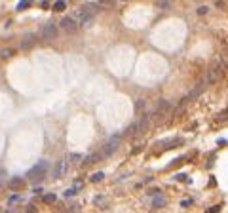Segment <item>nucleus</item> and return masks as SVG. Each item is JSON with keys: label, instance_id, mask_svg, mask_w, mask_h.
<instances>
[{"label": "nucleus", "instance_id": "obj_1", "mask_svg": "<svg viewBox=\"0 0 228 213\" xmlns=\"http://www.w3.org/2000/svg\"><path fill=\"white\" fill-rule=\"evenodd\" d=\"M97 6L95 4H91V2H87V4H84L76 13H74V17L78 19V23H80V27H87L91 21L95 19V15H97Z\"/></svg>", "mask_w": 228, "mask_h": 213}, {"label": "nucleus", "instance_id": "obj_2", "mask_svg": "<svg viewBox=\"0 0 228 213\" xmlns=\"http://www.w3.org/2000/svg\"><path fill=\"white\" fill-rule=\"evenodd\" d=\"M59 27H61L65 33H68V34H74V33L80 31V23H78V19H76L74 15H67V17H63V19L59 21Z\"/></svg>", "mask_w": 228, "mask_h": 213}, {"label": "nucleus", "instance_id": "obj_3", "mask_svg": "<svg viewBox=\"0 0 228 213\" xmlns=\"http://www.w3.org/2000/svg\"><path fill=\"white\" fill-rule=\"evenodd\" d=\"M57 34H59V27H57V25H53V23H46V25L40 29V38H42V40H46V42L55 40V38H57Z\"/></svg>", "mask_w": 228, "mask_h": 213}, {"label": "nucleus", "instance_id": "obj_4", "mask_svg": "<svg viewBox=\"0 0 228 213\" xmlns=\"http://www.w3.org/2000/svg\"><path fill=\"white\" fill-rule=\"evenodd\" d=\"M46 170H48V162H44V160H42V162H38L34 168L27 173V177H29L31 181H40V179L46 175Z\"/></svg>", "mask_w": 228, "mask_h": 213}, {"label": "nucleus", "instance_id": "obj_5", "mask_svg": "<svg viewBox=\"0 0 228 213\" xmlns=\"http://www.w3.org/2000/svg\"><path fill=\"white\" fill-rule=\"evenodd\" d=\"M118 145H120V135L110 137V139H108V143H107V145H105V149H103V156H110L114 150L118 149Z\"/></svg>", "mask_w": 228, "mask_h": 213}, {"label": "nucleus", "instance_id": "obj_6", "mask_svg": "<svg viewBox=\"0 0 228 213\" xmlns=\"http://www.w3.org/2000/svg\"><path fill=\"white\" fill-rule=\"evenodd\" d=\"M222 74V65H215L209 73H207V78H205V82L207 84H213V82H217L219 80V76Z\"/></svg>", "mask_w": 228, "mask_h": 213}, {"label": "nucleus", "instance_id": "obj_7", "mask_svg": "<svg viewBox=\"0 0 228 213\" xmlns=\"http://www.w3.org/2000/svg\"><path fill=\"white\" fill-rule=\"evenodd\" d=\"M65 170H67V162H65V160L57 162V164H55V168H53V171H52L53 179H59V177H63V175H65Z\"/></svg>", "mask_w": 228, "mask_h": 213}, {"label": "nucleus", "instance_id": "obj_8", "mask_svg": "<svg viewBox=\"0 0 228 213\" xmlns=\"http://www.w3.org/2000/svg\"><path fill=\"white\" fill-rule=\"evenodd\" d=\"M23 185H25V179H21V177H13L8 181V186L10 188H21Z\"/></svg>", "mask_w": 228, "mask_h": 213}, {"label": "nucleus", "instance_id": "obj_9", "mask_svg": "<svg viewBox=\"0 0 228 213\" xmlns=\"http://www.w3.org/2000/svg\"><path fill=\"white\" fill-rule=\"evenodd\" d=\"M34 40H36L34 34H25V38H23V42H21V48H31V46L34 44Z\"/></svg>", "mask_w": 228, "mask_h": 213}, {"label": "nucleus", "instance_id": "obj_10", "mask_svg": "<svg viewBox=\"0 0 228 213\" xmlns=\"http://www.w3.org/2000/svg\"><path fill=\"white\" fill-rule=\"evenodd\" d=\"M101 156H103V154H91V156H87V158L84 160V164H86V165H89V164H93V162H97V160L101 158Z\"/></svg>", "mask_w": 228, "mask_h": 213}, {"label": "nucleus", "instance_id": "obj_11", "mask_svg": "<svg viewBox=\"0 0 228 213\" xmlns=\"http://www.w3.org/2000/svg\"><path fill=\"white\" fill-rule=\"evenodd\" d=\"M162 205H166V198H154V207H162Z\"/></svg>", "mask_w": 228, "mask_h": 213}, {"label": "nucleus", "instance_id": "obj_12", "mask_svg": "<svg viewBox=\"0 0 228 213\" xmlns=\"http://www.w3.org/2000/svg\"><path fill=\"white\" fill-rule=\"evenodd\" d=\"M55 200H57L55 194H46V196H44V202H46V204H53Z\"/></svg>", "mask_w": 228, "mask_h": 213}, {"label": "nucleus", "instance_id": "obj_13", "mask_svg": "<svg viewBox=\"0 0 228 213\" xmlns=\"http://www.w3.org/2000/svg\"><path fill=\"white\" fill-rule=\"evenodd\" d=\"M201 89H203V84H198V86H196V89L190 93V97H196V95H200V91H201Z\"/></svg>", "mask_w": 228, "mask_h": 213}, {"label": "nucleus", "instance_id": "obj_14", "mask_svg": "<svg viewBox=\"0 0 228 213\" xmlns=\"http://www.w3.org/2000/svg\"><path fill=\"white\" fill-rule=\"evenodd\" d=\"M10 55H13V50H2L0 52V57H4V59H8Z\"/></svg>", "mask_w": 228, "mask_h": 213}, {"label": "nucleus", "instance_id": "obj_15", "mask_svg": "<svg viewBox=\"0 0 228 213\" xmlns=\"http://www.w3.org/2000/svg\"><path fill=\"white\" fill-rule=\"evenodd\" d=\"M53 10H55V12H63V10H65V2H61V0H59V2L53 6Z\"/></svg>", "mask_w": 228, "mask_h": 213}, {"label": "nucleus", "instance_id": "obj_16", "mask_svg": "<svg viewBox=\"0 0 228 213\" xmlns=\"http://www.w3.org/2000/svg\"><path fill=\"white\" fill-rule=\"evenodd\" d=\"M103 177H105V173H101V171H99V173H95L93 177H91V181H93V183H97V181H101Z\"/></svg>", "mask_w": 228, "mask_h": 213}, {"label": "nucleus", "instance_id": "obj_17", "mask_svg": "<svg viewBox=\"0 0 228 213\" xmlns=\"http://www.w3.org/2000/svg\"><path fill=\"white\" fill-rule=\"evenodd\" d=\"M116 0H99V4H103V6H112Z\"/></svg>", "mask_w": 228, "mask_h": 213}, {"label": "nucleus", "instance_id": "obj_18", "mask_svg": "<svg viewBox=\"0 0 228 213\" xmlns=\"http://www.w3.org/2000/svg\"><path fill=\"white\" fill-rule=\"evenodd\" d=\"M143 107H146V103H145V101H137V110H141Z\"/></svg>", "mask_w": 228, "mask_h": 213}, {"label": "nucleus", "instance_id": "obj_19", "mask_svg": "<svg viewBox=\"0 0 228 213\" xmlns=\"http://www.w3.org/2000/svg\"><path fill=\"white\" fill-rule=\"evenodd\" d=\"M198 13H200V15H203V13H207V8H200V10H198Z\"/></svg>", "mask_w": 228, "mask_h": 213}]
</instances>
